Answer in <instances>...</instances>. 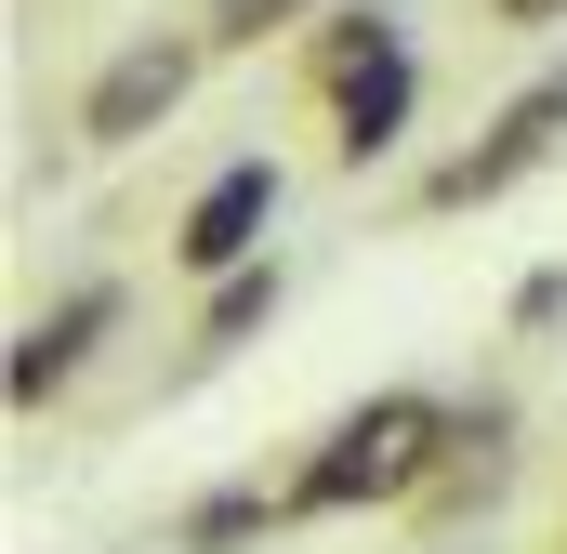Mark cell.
Listing matches in <instances>:
<instances>
[{
    "mask_svg": "<svg viewBox=\"0 0 567 554\" xmlns=\"http://www.w3.org/2000/svg\"><path fill=\"white\" fill-rule=\"evenodd\" d=\"M423 449H435V410H423V397H383V410H357L317 462H303V502H317V515L383 502V489H410V475H423Z\"/></svg>",
    "mask_w": 567,
    "mask_h": 554,
    "instance_id": "6da1fadb",
    "label": "cell"
},
{
    "mask_svg": "<svg viewBox=\"0 0 567 554\" xmlns=\"http://www.w3.org/2000/svg\"><path fill=\"white\" fill-rule=\"evenodd\" d=\"M106 317H120V304H106V290H80V304H53V317H40V330H27V343H13V397H53V383H66V370H80V343H93V330H106Z\"/></svg>",
    "mask_w": 567,
    "mask_h": 554,
    "instance_id": "8992f818",
    "label": "cell"
},
{
    "mask_svg": "<svg viewBox=\"0 0 567 554\" xmlns=\"http://www.w3.org/2000/svg\"><path fill=\"white\" fill-rule=\"evenodd\" d=\"M172 93H185V53H158V40H145V53H120V66L93 80L80 133H93V145H133L145 120H172Z\"/></svg>",
    "mask_w": 567,
    "mask_h": 554,
    "instance_id": "277c9868",
    "label": "cell"
},
{
    "mask_svg": "<svg viewBox=\"0 0 567 554\" xmlns=\"http://www.w3.org/2000/svg\"><path fill=\"white\" fill-rule=\"evenodd\" d=\"M502 13H515V27H542V13H567V0H502Z\"/></svg>",
    "mask_w": 567,
    "mask_h": 554,
    "instance_id": "9c48e42d",
    "label": "cell"
},
{
    "mask_svg": "<svg viewBox=\"0 0 567 554\" xmlns=\"http://www.w3.org/2000/svg\"><path fill=\"white\" fill-rule=\"evenodd\" d=\"M265 317H278V265H238L212 290V343H238V330H265Z\"/></svg>",
    "mask_w": 567,
    "mask_h": 554,
    "instance_id": "52a82bcc",
    "label": "cell"
},
{
    "mask_svg": "<svg viewBox=\"0 0 567 554\" xmlns=\"http://www.w3.org/2000/svg\"><path fill=\"white\" fill-rule=\"evenodd\" d=\"M278 13H290V0H225V40H265Z\"/></svg>",
    "mask_w": 567,
    "mask_h": 554,
    "instance_id": "ba28073f",
    "label": "cell"
},
{
    "mask_svg": "<svg viewBox=\"0 0 567 554\" xmlns=\"http://www.w3.org/2000/svg\"><path fill=\"white\" fill-rule=\"evenodd\" d=\"M265 212H278V158L212 172V198L185 212V265H198V277H238V265H251V238H265Z\"/></svg>",
    "mask_w": 567,
    "mask_h": 554,
    "instance_id": "7a4b0ae2",
    "label": "cell"
},
{
    "mask_svg": "<svg viewBox=\"0 0 567 554\" xmlns=\"http://www.w3.org/2000/svg\"><path fill=\"white\" fill-rule=\"evenodd\" d=\"M555 120H567V80H542V93H528V106H515L502 133L475 145V158H449V172H435V198H449V212H462V198H502V185H515V172H528V158L555 145Z\"/></svg>",
    "mask_w": 567,
    "mask_h": 554,
    "instance_id": "3957f363",
    "label": "cell"
},
{
    "mask_svg": "<svg viewBox=\"0 0 567 554\" xmlns=\"http://www.w3.org/2000/svg\"><path fill=\"white\" fill-rule=\"evenodd\" d=\"M396 120H410V53L383 40V53H357V66H343V158H383Z\"/></svg>",
    "mask_w": 567,
    "mask_h": 554,
    "instance_id": "5b68a950",
    "label": "cell"
}]
</instances>
